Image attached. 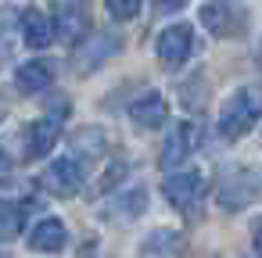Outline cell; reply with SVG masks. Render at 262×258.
I'll list each match as a JSON object with an SVG mask.
<instances>
[{
	"instance_id": "cell-1",
	"label": "cell",
	"mask_w": 262,
	"mask_h": 258,
	"mask_svg": "<svg viewBox=\"0 0 262 258\" xmlns=\"http://www.w3.org/2000/svg\"><path fill=\"white\" fill-rule=\"evenodd\" d=\"M258 119H262V93L251 86H241L226 97V104L219 111V133L226 140H241Z\"/></svg>"
},
{
	"instance_id": "cell-12",
	"label": "cell",
	"mask_w": 262,
	"mask_h": 258,
	"mask_svg": "<svg viewBox=\"0 0 262 258\" xmlns=\"http://www.w3.org/2000/svg\"><path fill=\"white\" fill-rule=\"evenodd\" d=\"M129 119L144 129H158L165 119H169V108H165V97L162 93H144L129 104Z\"/></svg>"
},
{
	"instance_id": "cell-10",
	"label": "cell",
	"mask_w": 262,
	"mask_h": 258,
	"mask_svg": "<svg viewBox=\"0 0 262 258\" xmlns=\"http://www.w3.org/2000/svg\"><path fill=\"white\" fill-rule=\"evenodd\" d=\"M18 29H22V40H26L33 51H43V47L54 43V26H51V18H47L40 8H26Z\"/></svg>"
},
{
	"instance_id": "cell-3",
	"label": "cell",
	"mask_w": 262,
	"mask_h": 258,
	"mask_svg": "<svg viewBox=\"0 0 262 258\" xmlns=\"http://www.w3.org/2000/svg\"><path fill=\"white\" fill-rule=\"evenodd\" d=\"M65 115H69V104H65V101H61V104H51V115L36 119V122L26 129V154H29V158H43V154L58 144Z\"/></svg>"
},
{
	"instance_id": "cell-15",
	"label": "cell",
	"mask_w": 262,
	"mask_h": 258,
	"mask_svg": "<svg viewBox=\"0 0 262 258\" xmlns=\"http://www.w3.org/2000/svg\"><path fill=\"white\" fill-rule=\"evenodd\" d=\"M144 208H147V194H144V190H129V194H119V197H115V208H108L104 215L126 222V219H137Z\"/></svg>"
},
{
	"instance_id": "cell-9",
	"label": "cell",
	"mask_w": 262,
	"mask_h": 258,
	"mask_svg": "<svg viewBox=\"0 0 262 258\" xmlns=\"http://www.w3.org/2000/svg\"><path fill=\"white\" fill-rule=\"evenodd\" d=\"M194 147H198V126H194V122H180V126L165 136L162 154H158V165H162V169H176L180 161L190 158Z\"/></svg>"
},
{
	"instance_id": "cell-2",
	"label": "cell",
	"mask_w": 262,
	"mask_h": 258,
	"mask_svg": "<svg viewBox=\"0 0 262 258\" xmlns=\"http://www.w3.org/2000/svg\"><path fill=\"white\" fill-rule=\"evenodd\" d=\"M198 18L219 40H233L248 33V8L237 4V0H208V4H201Z\"/></svg>"
},
{
	"instance_id": "cell-18",
	"label": "cell",
	"mask_w": 262,
	"mask_h": 258,
	"mask_svg": "<svg viewBox=\"0 0 262 258\" xmlns=\"http://www.w3.org/2000/svg\"><path fill=\"white\" fill-rule=\"evenodd\" d=\"M83 154H101V144H104V133L101 129H83V133H76V140H72Z\"/></svg>"
},
{
	"instance_id": "cell-13",
	"label": "cell",
	"mask_w": 262,
	"mask_h": 258,
	"mask_svg": "<svg viewBox=\"0 0 262 258\" xmlns=\"http://www.w3.org/2000/svg\"><path fill=\"white\" fill-rule=\"evenodd\" d=\"M65 240H69V233H65V222L61 219H40L33 226V233H29V251L51 254V251H61Z\"/></svg>"
},
{
	"instance_id": "cell-6",
	"label": "cell",
	"mask_w": 262,
	"mask_h": 258,
	"mask_svg": "<svg viewBox=\"0 0 262 258\" xmlns=\"http://www.w3.org/2000/svg\"><path fill=\"white\" fill-rule=\"evenodd\" d=\"M119 51V36L115 33H90V40H83L72 54V68L83 76V72H94L101 68L112 54Z\"/></svg>"
},
{
	"instance_id": "cell-4",
	"label": "cell",
	"mask_w": 262,
	"mask_h": 258,
	"mask_svg": "<svg viewBox=\"0 0 262 258\" xmlns=\"http://www.w3.org/2000/svg\"><path fill=\"white\" fill-rule=\"evenodd\" d=\"M54 36H61L65 43H76L86 29H90V15L83 0H54V15H51Z\"/></svg>"
},
{
	"instance_id": "cell-20",
	"label": "cell",
	"mask_w": 262,
	"mask_h": 258,
	"mask_svg": "<svg viewBox=\"0 0 262 258\" xmlns=\"http://www.w3.org/2000/svg\"><path fill=\"white\" fill-rule=\"evenodd\" d=\"M255 251L262 254V222H255Z\"/></svg>"
},
{
	"instance_id": "cell-16",
	"label": "cell",
	"mask_w": 262,
	"mask_h": 258,
	"mask_svg": "<svg viewBox=\"0 0 262 258\" xmlns=\"http://www.w3.org/2000/svg\"><path fill=\"white\" fill-rule=\"evenodd\" d=\"M22 204L18 201H0V240H11L15 233H22Z\"/></svg>"
},
{
	"instance_id": "cell-17",
	"label": "cell",
	"mask_w": 262,
	"mask_h": 258,
	"mask_svg": "<svg viewBox=\"0 0 262 258\" xmlns=\"http://www.w3.org/2000/svg\"><path fill=\"white\" fill-rule=\"evenodd\" d=\"M140 4H144V0H104V8H108V15H112L115 22L137 18V15H140Z\"/></svg>"
},
{
	"instance_id": "cell-19",
	"label": "cell",
	"mask_w": 262,
	"mask_h": 258,
	"mask_svg": "<svg viewBox=\"0 0 262 258\" xmlns=\"http://www.w3.org/2000/svg\"><path fill=\"white\" fill-rule=\"evenodd\" d=\"M155 4H158V11H180L187 0H155Z\"/></svg>"
},
{
	"instance_id": "cell-14",
	"label": "cell",
	"mask_w": 262,
	"mask_h": 258,
	"mask_svg": "<svg viewBox=\"0 0 262 258\" xmlns=\"http://www.w3.org/2000/svg\"><path fill=\"white\" fill-rule=\"evenodd\" d=\"M183 251V237L172 229H155L140 244V258H176Z\"/></svg>"
},
{
	"instance_id": "cell-5",
	"label": "cell",
	"mask_w": 262,
	"mask_h": 258,
	"mask_svg": "<svg viewBox=\"0 0 262 258\" xmlns=\"http://www.w3.org/2000/svg\"><path fill=\"white\" fill-rule=\"evenodd\" d=\"M155 51H158V61H162L165 68H180V65L190 58V51H194V29H190L187 22H176V26L162 29Z\"/></svg>"
},
{
	"instance_id": "cell-7",
	"label": "cell",
	"mask_w": 262,
	"mask_h": 258,
	"mask_svg": "<svg viewBox=\"0 0 262 258\" xmlns=\"http://www.w3.org/2000/svg\"><path fill=\"white\" fill-rule=\"evenodd\" d=\"M162 190H165V197H169V204H172V208H180V212H190V208L201 201V194H205V179H201V172H194V169H183V172H172V176H165Z\"/></svg>"
},
{
	"instance_id": "cell-8",
	"label": "cell",
	"mask_w": 262,
	"mask_h": 258,
	"mask_svg": "<svg viewBox=\"0 0 262 258\" xmlns=\"http://www.w3.org/2000/svg\"><path fill=\"white\" fill-rule=\"evenodd\" d=\"M40 183H43V190H51L54 197H72V194H79V186H83V169H79L76 158H58V161L47 165V172H43Z\"/></svg>"
},
{
	"instance_id": "cell-11",
	"label": "cell",
	"mask_w": 262,
	"mask_h": 258,
	"mask_svg": "<svg viewBox=\"0 0 262 258\" xmlns=\"http://www.w3.org/2000/svg\"><path fill=\"white\" fill-rule=\"evenodd\" d=\"M51 83H54V65L43 61V58L26 61V65H18V72H15V90H18V93H43Z\"/></svg>"
}]
</instances>
